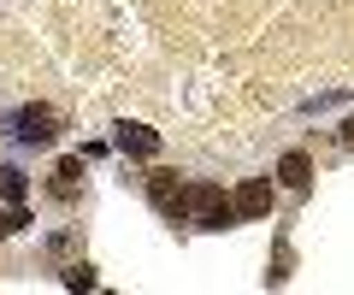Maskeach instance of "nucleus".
<instances>
[{"label":"nucleus","instance_id":"1","mask_svg":"<svg viewBox=\"0 0 354 295\" xmlns=\"http://www.w3.org/2000/svg\"><path fill=\"white\" fill-rule=\"evenodd\" d=\"M189 213H195L201 231H230V225H236V207L225 201L218 183H189Z\"/></svg>","mask_w":354,"mask_h":295},{"label":"nucleus","instance_id":"2","mask_svg":"<svg viewBox=\"0 0 354 295\" xmlns=\"http://www.w3.org/2000/svg\"><path fill=\"white\" fill-rule=\"evenodd\" d=\"M148 201H153V213L183 218L189 213V183H177V171H148Z\"/></svg>","mask_w":354,"mask_h":295},{"label":"nucleus","instance_id":"3","mask_svg":"<svg viewBox=\"0 0 354 295\" xmlns=\"http://www.w3.org/2000/svg\"><path fill=\"white\" fill-rule=\"evenodd\" d=\"M12 136L24 142V148H48L59 130H53V113H48V106H24V113H18V124H12Z\"/></svg>","mask_w":354,"mask_h":295},{"label":"nucleus","instance_id":"4","mask_svg":"<svg viewBox=\"0 0 354 295\" xmlns=\"http://www.w3.org/2000/svg\"><path fill=\"white\" fill-rule=\"evenodd\" d=\"M113 142L124 148V154H136V160L160 154V130H148V124H130V118H118V124H113Z\"/></svg>","mask_w":354,"mask_h":295},{"label":"nucleus","instance_id":"5","mask_svg":"<svg viewBox=\"0 0 354 295\" xmlns=\"http://www.w3.org/2000/svg\"><path fill=\"white\" fill-rule=\"evenodd\" d=\"M230 207H236V218H266V213H272V183H266V178H248Z\"/></svg>","mask_w":354,"mask_h":295},{"label":"nucleus","instance_id":"6","mask_svg":"<svg viewBox=\"0 0 354 295\" xmlns=\"http://www.w3.org/2000/svg\"><path fill=\"white\" fill-rule=\"evenodd\" d=\"M77 183H83V160H59V166H53V201H71L77 195Z\"/></svg>","mask_w":354,"mask_h":295},{"label":"nucleus","instance_id":"7","mask_svg":"<svg viewBox=\"0 0 354 295\" xmlns=\"http://www.w3.org/2000/svg\"><path fill=\"white\" fill-rule=\"evenodd\" d=\"M278 178H283V189H307V183H313V160H307V154H283L278 160Z\"/></svg>","mask_w":354,"mask_h":295},{"label":"nucleus","instance_id":"8","mask_svg":"<svg viewBox=\"0 0 354 295\" xmlns=\"http://www.w3.org/2000/svg\"><path fill=\"white\" fill-rule=\"evenodd\" d=\"M0 195H6V201H24V195H30V178H24L18 166H6V171H0Z\"/></svg>","mask_w":354,"mask_h":295},{"label":"nucleus","instance_id":"9","mask_svg":"<svg viewBox=\"0 0 354 295\" xmlns=\"http://www.w3.org/2000/svg\"><path fill=\"white\" fill-rule=\"evenodd\" d=\"M30 225V213H24V201H6V213H0V236H18Z\"/></svg>","mask_w":354,"mask_h":295},{"label":"nucleus","instance_id":"10","mask_svg":"<svg viewBox=\"0 0 354 295\" xmlns=\"http://www.w3.org/2000/svg\"><path fill=\"white\" fill-rule=\"evenodd\" d=\"M65 289H95V272L88 266H65Z\"/></svg>","mask_w":354,"mask_h":295},{"label":"nucleus","instance_id":"11","mask_svg":"<svg viewBox=\"0 0 354 295\" xmlns=\"http://www.w3.org/2000/svg\"><path fill=\"white\" fill-rule=\"evenodd\" d=\"M342 142H348V148H354V118H342Z\"/></svg>","mask_w":354,"mask_h":295}]
</instances>
